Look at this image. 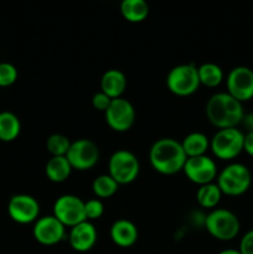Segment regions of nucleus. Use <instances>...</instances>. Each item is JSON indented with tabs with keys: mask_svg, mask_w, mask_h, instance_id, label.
Returning <instances> with one entry per match:
<instances>
[{
	"mask_svg": "<svg viewBox=\"0 0 253 254\" xmlns=\"http://www.w3.org/2000/svg\"><path fill=\"white\" fill-rule=\"evenodd\" d=\"M205 109L210 123L218 129L237 128L245 117L242 103L227 92H218L211 96Z\"/></svg>",
	"mask_w": 253,
	"mask_h": 254,
	"instance_id": "f257e3e1",
	"label": "nucleus"
},
{
	"mask_svg": "<svg viewBox=\"0 0 253 254\" xmlns=\"http://www.w3.org/2000/svg\"><path fill=\"white\" fill-rule=\"evenodd\" d=\"M188 156L180 141L173 138H161L151 145L149 161L155 171L163 175H174L183 171Z\"/></svg>",
	"mask_w": 253,
	"mask_h": 254,
	"instance_id": "f03ea898",
	"label": "nucleus"
},
{
	"mask_svg": "<svg viewBox=\"0 0 253 254\" xmlns=\"http://www.w3.org/2000/svg\"><path fill=\"white\" fill-rule=\"evenodd\" d=\"M216 184L220 188L222 195L241 196L250 189L252 184V174L243 164L232 163L218 174Z\"/></svg>",
	"mask_w": 253,
	"mask_h": 254,
	"instance_id": "7ed1b4c3",
	"label": "nucleus"
},
{
	"mask_svg": "<svg viewBox=\"0 0 253 254\" xmlns=\"http://www.w3.org/2000/svg\"><path fill=\"white\" fill-rule=\"evenodd\" d=\"M205 227L218 241H232L237 237L241 223L237 216L227 208H213L205 218Z\"/></svg>",
	"mask_w": 253,
	"mask_h": 254,
	"instance_id": "20e7f679",
	"label": "nucleus"
},
{
	"mask_svg": "<svg viewBox=\"0 0 253 254\" xmlns=\"http://www.w3.org/2000/svg\"><path fill=\"white\" fill-rule=\"evenodd\" d=\"M140 171V163L131 151L119 149L114 151L108 161V175L118 185H128L136 180Z\"/></svg>",
	"mask_w": 253,
	"mask_h": 254,
	"instance_id": "39448f33",
	"label": "nucleus"
},
{
	"mask_svg": "<svg viewBox=\"0 0 253 254\" xmlns=\"http://www.w3.org/2000/svg\"><path fill=\"white\" fill-rule=\"evenodd\" d=\"M245 133L238 128L218 129L210 140L213 155L221 160H232L243 151Z\"/></svg>",
	"mask_w": 253,
	"mask_h": 254,
	"instance_id": "423d86ee",
	"label": "nucleus"
},
{
	"mask_svg": "<svg viewBox=\"0 0 253 254\" xmlns=\"http://www.w3.org/2000/svg\"><path fill=\"white\" fill-rule=\"evenodd\" d=\"M166 86L175 96L188 97L193 94L201 86L197 67L192 64L173 67L166 76Z\"/></svg>",
	"mask_w": 253,
	"mask_h": 254,
	"instance_id": "0eeeda50",
	"label": "nucleus"
},
{
	"mask_svg": "<svg viewBox=\"0 0 253 254\" xmlns=\"http://www.w3.org/2000/svg\"><path fill=\"white\" fill-rule=\"evenodd\" d=\"M54 216L64 226L74 227L86 220L84 201L76 195H62L55 201Z\"/></svg>",
	"mask_w": 253,
	"mask_h": 254,
	"instance_id": "6e6552de",
	"label": "nucleus"
},
{
	"mask_svg": "<svg viewBox=\"0 0 253 254\" xmlns=\"http://www.w3.org/2000/svg\"><path fill=\"white\" fill-rule=\"evenodd\" d=\"M72 169L86 171L93 168L99 160V149L91 139L81 138L72 141L66 155Z\"/></svg>",
	"mask_w": 253,
	"mask_h": 254,
	"instance_id": "1a4fd4ad",
	"label": "nucleus"
},
{
	"mask_svg": "<svg viewBox=\"0 0 253 254\" xmlns=\"http://www.w3.org/2000/svg\"><path fill=\"white\" fill-rule=\"evenodd\" d=\"M106 122L109 128L118 133L128 131L135 122V109L128 99H112L108 109L104 112Z\"/></svg>",
	"mask_w": 253,
	"mask_h": 254,
	"instance_id": "9d476101",
	"label": "nucleus"
},
{
	"mask_svg": "<svg viewBox=\"0 0 253 254\" xmlns=\"http://www.w3.org/2000/svg\"><path fill=\"white\" fill-rule=\"evenodd\" d=\"M227 93L241 103L253 98V69L237 66L230 71L226 78Z\"/></svg>",
	"mask_w": 253,
	"mask_h": 254,
	"instance_id": "9b49d317",
	"label": "nucleus"
},
{
	"mask_svg": "<svg viewBox=\"0 0 253 254\" xmlns=\"http://www.w3.org/2000/svg\"><path fill=\"white\" fill-rule=\"evenodd\" d=\"M7 213L14 222L29 225L36 222L40 215V205L37 200L26 193L11 196L7 203Z\"/></svg>",
	"mask_w": 253,
	"mask_h": 254,
	"instance_id": "f8f14e48",
	"label": "nucleus"
},
{
	"mask_svg": "<svg viewBox=\"0 0 253 254\" xmlns=\"http://www.w3.org/2000/svg\"><path fill=\"white\" fill-rule=\"evenodd\" d=\"M183 171L191 183L197 184L198 186L213 183L218 175L217 165L207 155L188 158Z\"/></svg>",
	"mask_w": 253,
	"mask_h": 254,
	"instance_id": "ddd939ff",
	"label": "nucleus"
},
{
	"mask_svg": "<svg viewBox=\"0 0 253 254\" xmlns=\"http://www.w3.org/2000/svg\"><path fill=\"white\" fill-rule=\"evenodd\" d=\"M32 235L40 245L55 246L64 238L66 227L54 215L44 216L35 222Z\"/></svg>",
	"mask_w": 253,
	"mask_h": 254,
	"instance_id": "4468645a",
	"label": "nucleus"
},
{
	"mask_svg": "<svg viewBox=\"0 0 253 254\" xmlns=\"http://www.w3.org/2000/svg\"><path fill=\"white\" fill-rule=\"evenodd\" d=\"M98 233L96 227L89 221H83L77 226L72 227L68 233L69 246L76 252H88L97 243Z\"/></svg>",
	"mask_w": 253,
	"mask_h": 254,
	"instance_id": "2eb2a0df",
	"label": "nucleus"
},
{
	"mask_svg": "<svg viewBox=\"0 0 253 254\" xmlns=\"http://www.w3.org/2000/svg\"><path fill=\"white\" fill-rule=\"evenodd\" d=\"M138 228L126 218L117 220L111 227V238L114 245L122 248H128L138 241Z\"/></svg>",
	"mask_w": 253,
	"mask_h": 254,
	"instance_id": "dca6fc26",
	"label": "nucleus"
},
{
	"mask_svg": "<svg viewBox=\"0 0 253 254\" xmlns=\"http://www.w3.org/2000/svg\"><path fill=\"white\" fill-rule=\"evenodd\" d=\"M126 89V77L121 69L112 68L103 73L101 78V91L111 99L121 98Z\"/></svg>",
	"mask_w": 253,
	"mask_h": 254,
	"instance_id": "f3484780",
	"label": "nucleus"
},
{
	"mask_svg": "<svg viewBox=\"0 0 253 254\" xmlns=\"http://www.w3.org/2000/svg\"><path fill=\"white\" fill-rule=\"evenodd\" d=\"M72 166L66 156H51L45 166V174L52 183H63L69 178L72 173Z\"/></svg>",
	"mask_w": 253,
	"mask_h": 254,
	"instance_id": "a211bd4d",
	"label": "nucleus"
},
{
	"mask_svg": "<svg viewBox=\"0 0 253 254\" xmlns=\"http://www.w3.org/2000/svg\"><path fill=\"white\" fill-rule=\"evenodd\" d=\"M180 143L188 158L206 155V151L210 149V139L201 131H192L188 134Z\"/></svg>",
	"mask_w": 253,
	"mask_h": 254,
	"instance_id": "6ab92c4d",
	"label": "nucleus"
},
{
	"mask_svg": "<svg viewBox=\"0 0 253 254\" xmlns=\"http://www.w3.org/2000/svg\"><path fill=\"white\" fill-rule=\"evenodd\" d=\"M21 131V123L16 114L5 111L0 113V140L9 143L15 140Z\"/></svg>",
	"mask_w": 253,
	"mask_h": 254,
	"instance_id": "aec40b11",
	"label": "nucleus"
},
{
	"mask_svg": "<svg viewBox=\"0 0 253 254\" xmlns=\"http://www.w3.org/2000/svg\"><path fill=\"white\" fill-rule=\"evenodd\" d=\"M121 12L129 22H141L148 17L149 5L144 0H124L121 4Z\"/></svg>",
	"mask_w": 253,
	"mask_h": 254,
	"instance_id": "412c9836",
	"label": "nucleus"
},
{
	"mask_svg": "<svg viewBox=\"0 0 253 254\" xmlns=\"http://www.w3.org/2000/svg\"><path fill=\"white\" fill-rule=\"evenodd\" d=\"M222 192L216 183L206 184L200 186L196 192V200L203 208H215L220 203Z\"/></svg>",
	"mask_w": 253,
	"mask_h": 254,
	"instance_id": "4be33fe9",
	"label": "nucleus"
},
{
	"mask_svg": "<svg viewBox=\"0 0 253 254\" xmlns=\"http://www.w3.org/2000/svg\"><path fill=\"white\" fill-rule=\"evenodd\" d=\"M198 79L202 86L213 88L221 84L223 81V71L218 64H212V62H206L201 66L197 67Z\"/></svg>",
	"mask_w": 253,
	"mask_h": 254,
	"instance_id": "5701e85b",
	"label": "nucleus"
},
{
	"mask_svg": "<svg viewBox=\"0 0 253 254\" xmlns=\"http://www.w3.org/2000/svg\"><path fill=\"white\" fill-rule=\"evenodd\" d=\"M119 185L108 174L97 176L92 183V191L98 198H109L118 191Z\"/></svg>",
	"mask_w": 253,
	"mask_h": 254,
	"instance_id": "b1692460",
	"label": "nucleus"
},
{
	"mask_svg": "<svg viewBox=\"0 0 253 254\" xmlns=\"http://www.w3.org/2000/svg\"><path fill=\"white\" fill-rule=\"evenodd\" d=\"M72 141L63 134H52L46 140V149L52 156H66Z\"/></svg>",
	"mask_w": 253,
	"mask_h": 254,
	"instance_id": "393cba45",
	"label": "nucleus"
},
{
	"mask_svg": "<svg viewBox=\"0 0 253 254\" xmlns=\"http://www.w3.org/2000/svg\"><path fill=\"white\" fill-rule=\"evenodd\" d=\"M17 79L16 67L9 62L0 64V87H9Z\"/></svg>",
	"mask_w": 253,
	"mask_h": 254,
	"instance_id": "a878e982",
	"label": "nucleus"
},
{
	"mask_svg": "<svg viewBox=\"0 0 253 254\" xmlns=\"http://www.w3.org/2000/svg\"><path fill=\"white\" fill-rule=\"evenodd\" d=\"M104 212V205L99 198H92L84 202V213L87 221H94L102 217Z\"/></svg>",
	"mask_w": 253,
	"mask_h": 254,
	"instance_id": "bb28decb",
	"label": "nucleus"
},
{
	"mask_svg": "<svg viewBox=\"0 0 253 254\" xmlns=\"http://www.w3.org/2000/svg\"><path fill=\"white\" fill-rule=\"evenodd\" d=\"M112 99L109 98L107 94H104L103 92H97L93 97H92V106L94 109L99 112H106L108 109L109 104H111Z\"/></svg>",
	"mask_w": 253,
	"mask_h": 254,
	"instance_id": "cd10ccee",
	"label": "nucleus"
},
{
	"mask_svg": "<svg viewBox=\"0 0 253 254\" xmlns=\"http://www.w3.org/2000/svg\"><path fill=\"white\" fill-rule=\"evenodd\" d=\"M241 254H253V230L247 231L241 238L240 250Z\"/></svg>",
	"mask_w": 253,
	"mask_h": 254,
	"instance_id": "c85d7f7f",
	"label": "nucleus"
},
{
	"mask_svg": "<svg viewBox=\"0 0 253 254\" xmlns=\"http://www.w3.org/2000/svg\"><path fill=\"white\" fill-rule=\"evenodd\" d=\"M243 151L250 156H253V133H246L243 140Z\"/></svg>",
	"mask_w": 253,
	"mask_h": 254,
	"instance_id": "c756f323",
	"label": "nucleus"
},
{
	"mask_svg": "<svg viewBox=\"0 0 253 254\" xmlns=\"http://www.w3.org/2000/svg\"><path fill=\"white\" fill-rule=\"evenodd\" d=\"M245 128V130L247 133H253V112L251 113H245V117L242 119V123H241Z\"/></svg>",
	"mask_w": 253,
	"mask_h": 254,
	"instance_id": "7c9ffc66",
	"label": "nucleus"
},
{
	"mask_svg": "<svg viewBox=\"0 0 253 254\" xmlns=\"http://www.w3.org/2000/svg\"><path fill=\"white\" fill-rule=\"evenodd\" d=\"M218 254H241V252L238 250H231V248H228V250L221 251Z\"/></svg>",
	"mask_w": 253,
	"mask_h": 254,
	"instance_id": "2f4dec72",
	"label": "nucleus"
}]
</instances>
